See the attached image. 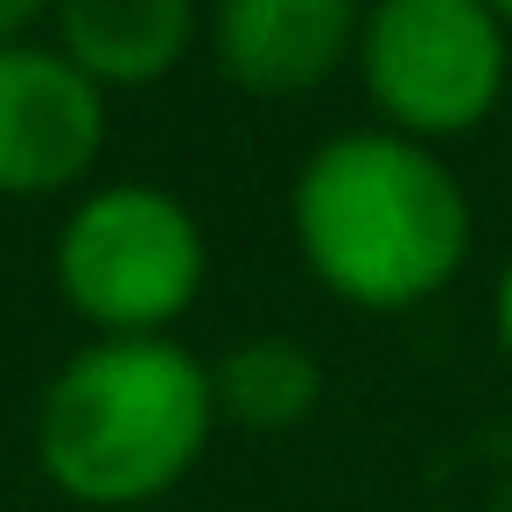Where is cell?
I'll use <instances>...</instances> for the list:
<instances>
[{
    "label": "cell",
    "mask_w": 512,
    "mask_h": 512,
    "mask_svg": "<svg viewBox=\"0 0 512 512\" xmlns=\"http://www.w3.org/2000/svg\"><path fill=\"white\" fill-rule=\"evenodd\" d=\"M295 246L351 309H414L470 253L463 183L407 134H330L295 176Z\"/></svg>",
    "instance_id": "obj_1"
},
{
    "label": "cell",
    "mask_w": 512,
    "mask_h": 512,
    "mask_svg": "<svg viewBox=\"0 0 512 512\" xmlns=\"http://www.w3.org/2000/svg\"><path fill=\"white\" fill-rule=\"evenodd\" d=\"M218 421L211 372L169 337L85 344L36 407L43 477L78 505H148L204 456Z\"/></svg>",
    "instance_id": "obj_2"
},
{
    "label": "cell",
    "mask_w": 512,
    "mask_h": 512,
    "mask_svg": "<svg viewBox=\"0 0 512 512\" xmlns=\"http://www.w3.org/2000/svg\"><path fill=\"white\" fill-rule=\"evenodd\" d=\"M57 288L106 337H162L204 288V232L169 190L106 183L57 232Z\"/></svg>",
    "instance_id": "obj_3"
},
{
    "label": "cell",
    "mask_w": 512,
    "mask_h": 512,
    "mask_svg": "<svg viewBox=\"0 0 512 512\" xmlns=\"http://www.w3.org/2000/svg\"><path fill=\"white\" fill-rule=\"evenodd\" d=\"M358 78L386 134L449 141L498 113L512 85V36L477 0H386L358 22Z\"/></svg>",
    "instance_id": "obj_4"
},
{
    "label": "cell",
    "mask_w": 512,
    "mask_h": 512,
    "mask_svg": "<svg viewBox=\"0 0 512 512\" xmlns=\"http://www.w3.org/2000/svg\"><path fill=\"white\" fill-rule=\"evenodd\" d=\"M106 148V92L43 36L0 50V197L71 190Z\"/></svg>",
    "instance_id": "obj_5"
},
{
    "label": "cell",
    "mask_w": 512,
    "mask_h": 512,
    "mask_svg": "<svg viewBox=\"0 0 512 512\" xmlns=\"http://www.w3.org/2000/svg\"><path fill=\"white\" fill-rule=\"evenodd\" d=\"M358 8L351 0H225L211 43L232 85L260 99L316 92L344 57H358Z\"/></svg>",
    "instance_id": "obj_6"
},
{
    "label": "cell",
    "mask_w": 512,
    "mask_h": 512,
    "mask_svg": "<svg viewBox=\"0 0 512 512\" xmlns=\"http://www.w3.org/2000/svg\"><path fill=\"white\" fill-rule=\"evenodd\" d=\"M197 36L190 0H64L50 15V43L106 92V85H155L183 64Z\"/></svg>",
    "instance_id": "obj_7"
},
{
    "label": "cell",
    "mask_w": 512,
    "mask_h": 512,
    "mask_svg": "<svg viewBox=\"0 0 512 512\" xmlns=\"http://www.w3.org/2000/svg\"><path fill=\"white\" fill-rule=\"evenodd\" d=\"M211 393H218V414H232L239 428L274 435V428H295L316 407L323 372L295 337H246V344H232L218 358Z\"/></svg>",
    "instance_id": "obj_8"
},
{
    "label": "cell",
    "mask_w": 512,
    "mask_h": 512,
    "mask_svg": "<svg viewBox=\"0 0 512 512\" xmlns=\"http://www.w3.org/2000/svg\"><path fill=\"white\" fill-rule=\"evenodd\" d=\"M43 29V8H36V0H0V50H8V43H29Z\"/></svg>",
    "instance_id": "obj_9"
},
{
    "label": "cell",
    "mask_w": 512,
    "mask_h": 512,
    "mask_svg": "<svg viewBox=\"0 0 512 512\" xmlns=\"http://www.w3.org/2000/svg\"><path fill=\"white\" fill-rule=\"evenodd\" d=\"M491 323H498V344H505V358H512V260H505V274H498V295H491Z\"/></svg>",
    "instance_id": "obj_10"
},
{
    "label": "cell",
    "mask_w": 512,
    "mask_h": 512,
    "mask_svg": "<svg viewBox=\"0 0 512 512\" xmlns=\"http://www.w3.org/2000/svg\"><path fill=\"white\" fill-rule=\"evenodd\" d=\"M498 22H505V36H512V0H505V8H498Z\"/></svg>",
    "instance_id": "obj_11"
},
{
    "label": "cell",
    "mask_w": 512,
    "mask_h": 512,
    "mask_svg": "<svg viewBox=\"0 0 512 512\" xmlns=\"http://www.w3.org/2000/svg\"><path fill=\"white\" fill-rule=\"evenodd\" d=\"M505 106H512V85H505Z\"/></svg>",
    "instance_id": "obj_12"
},
{
    "label": "cell",
    "mask_w": 512,
    "mask_h": 512,
    "mask_svg": "<svg viewBox=\"0 0 512 512\" xmlns=\"http://www.w3.org/2000/svg\"><path fill=\"white\" fill-rule=\"evenodd\" d=\"M498 512H512V505H498Z\"/></svg>",
    "instance_id": "obj_13"
}]
</instances>
